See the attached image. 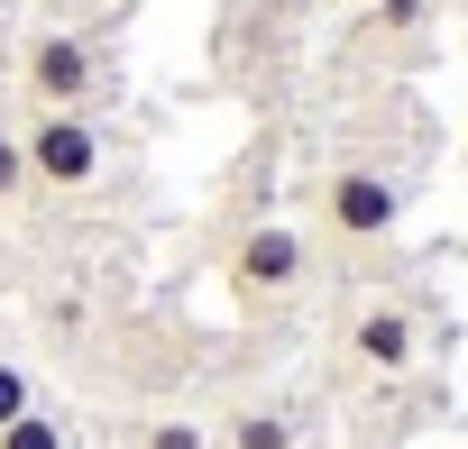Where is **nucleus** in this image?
<instances>
[{
    "label": "nucleus",
    "instance_id": "f257e3e1",
    "mask_svg": "<svg viewBox=\"0 0 468 449\" xmlns=\"http://www.w3.org/2000/svg\"><path fill=\"white\" fill-rule=\"evenodd\" d=\"M220 294L239 303L249 321H276L313 294V239L294 230V220H249L239 248L220 257Z\"/></svg>",
    "mask_w": 468,
    "mask_h": 449
},
{
    "label": "nucleus",
    "instance_id": "f03ea898",
    "mask_svg": "<svg viewBox=\"0 0 468 449\" xmlns=\"http://www.w3.org/2000/svg\"><path fill=\"white\" fill-rule=\"evenodd\" d=\"M313 220H322V239L331 248H386L395 239V220H404V183L386 174V165H331L322 174V202H313Z\"/></svg>",
    "mask_w": 468,
    "mask_h": 449
},
{
    "label": "nucleus",
    "instance_id": "7ed1b4c3",
    "mask_svg": "<svg viewBox=\"0 0 468 449\" xmlns=\"http://www.w3.org/2000/svg\"><path fill=\"white\" fill-rule=\"evenodd\" d=\"M19 156H28V183H47V193H92L101 183V120L92 110H37L28 129H19Z\"/></svg>",
    "mask_w": 468,
    "mask_h": 449
},
{
    "label": "nucleus",
    "instance_id": "20e7f679",
    "mask_svg": "<svg viewBox=\"0 0 468 449\" xmlns=\"http://www.w3.org/2000/svg\"><path fill=\"white\" fill-rule=\"evenodd\" d=\"M422 358V312L404 294H358L340 321V367L349 376H404Z\"/></svg>",
    "mask_w": 468,
    "mask_h": 449
},
{
    "label": "nucleus",
    "instance_id": "39448f33",
    "mask_svg": "<svg viewBox=\"0 0 468 449\" xmlns=\"http://www.w3.org/2000/svg\"><path fill=\"white\" fill-rule=\"evenodd\" d=\"M19 83H28V101H37V110H92V101H101V56H92V37L47 28V37H28Z\"/></svg>",
    "mask_w": 468,
    "mask_h": 449
},
{
    "label": "nucleus",
    "instance_id": "423d86ee",
    "mask_svg": "<svg viewBox=\"0 0 468 449\" xmlns=\"http://www.w3.org/2000/svg\"><path fill=\"white\" fill-rule=\"evenodd\" d=\"M211 449H303V412L294 403H239L211 422Z\"/></svg>",
    "mask_w": 468,
    "mask_h": 449
},
{
    "label": "nucleus",
    "instance_id": "0eeeda50",
    "mask_svg": "<svg viewBox=\"0 0 468 449\" xmlns=\"http://www.w3.org/2000/svg\"><path fill=\"white\" fill-rule=\"evenodd\" d=\"M129 449H211V422L202 412H147L129 431Z\"/></svg>",
    "mask_w": 468,
    "mask_h": 449
},
{
    "label": "nucleus",
    "instance_id": "6e6552de",
    "mask_svg": "<svg viewBox=\"0 0 468 449\" xmlns=\"http://www.w3.org/2000/svg\"><path fill=\"white\" fill-rule=\"evenodd\" d=\"M0 449H74V431H65V422H56L47 403H28V412H19L10 431H0Z\"/></svg>",
    "mask_w": 468,
    "mask_h": 449
},
{
    "label": "nucleus",
    "instance_id": "1a4fd4ad",
    "mask_svg": "<svg viewBox=\"0 0 468 449\" xmlns=\"http://www.w3.org/2000/svg\"><path fill=\"white\" fill-rule=\"evenodd\" d=\"M28 403H37V376H28V358H19V349H0V431H10Z\"/></svg>",
    "mask_w": 468,
    "mask_h": 449
},
{
    "label": "nucleus",
    "instance_id": "9d476101",
    "mask_svg": "<svg viewBox=\"0 0 468 449\" xmlns=\"http://www.w3.org/2000/svg\"><path fill=\"white\" fill-rule=\"evenodd\" d=\"M28 193V156H19V129H0V211Z\"/></svg>",
    "mask_w": 468,
    "mask_h": 449
},
{
    "label": "nucleus",
    "instance_id": "9b49d317",
    "mask_svg": "<svg viewBox=\"0 0 468 449\" xmlns=\"http://www.w3.org/2000/svg\"><path fill=\"white\" fill-rule=\"evenodd\" d=\"M422 19H431V0H377V28L386 37H413Z\"/></svg>",
    "mask_w": 468,
    "mask_h": 449
}]
</instances>
